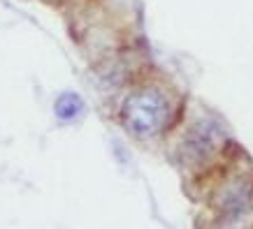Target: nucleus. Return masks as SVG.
<instances>
[{
    "mask_svg": "<svg viewBox=\"0 0 253 229\" xmlns=\"http://www.w3.org/2000/svg\"><path fill=\"white\" fill-rule=\"evenodd\" d=\"M174 118V102L156 84H142L132 88L121 102L119 121L130 137L146 141L161 137L172 125Z\"/></svg>",
    "mask_w": 253,
    "mask_h": 229,
    "instance_id": "nucleus-1",
    "label": "nucleus"
},
{
    "mask_svg": "<svg viewBox=\"0 0 253 229\" xmlns=\"http://www.w3.org/2000/svg\"><path fill=\"white\" fill-rule=\"evenodd\" d=\"M225 144H228V137L218 121L198 118L181 137L179 162L188 169H202L225 148Z\"/></svg>",
    "mask_w": 253,
    "mask_h": 229,
    "instance_id": "nucleus-2",
    "label": "nucleus"
},
{
    "mask_svg": "<svg viewBox=\"0 0 253 229\" xmlns=\"http://www.w3.org/2000/svg\"><path fill=\"white\" fill-rule=\"evenodd\" d=\"M214 206L218 215H223L228 222L253 211V176L251 178L237 176V178L228 181L216 195Z\"/></svg>",
    "mask_w": 253,
    "mask_h": 229,
    "instance_id": "nucleus-3",
    "label": "nucleus"
},
{
    "mask_svg": "<svg viewBox=\"0 0 253 229\" xmlns=\"http://www.w3.org/2000/svg\"><path fill=\"white\" fill-rule=\"evenodd\" d=\"M84 111V99L79 98L77 93H63L56 98L54 114L61 123H72L77 121V116Z\"/></svg>",
    "mask_w": 253,
    "mask_h": 229,
    "instance_id": "nucleus-4",
    "label": "nucleus"
}]
</instances>
